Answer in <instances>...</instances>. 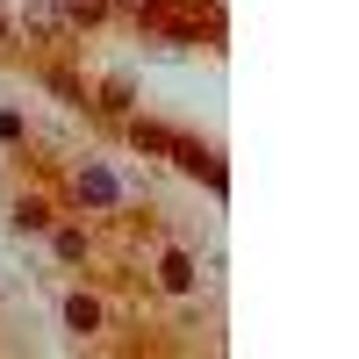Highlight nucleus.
<instances>
[{"label":"nucleus","instance_id":"f257e3e1","mask_svg":"<svg viewBox=\"0 0 359 359\" xmlns=\"http://www.w3.org/2000/svg\"><path fill=\"white\" fill-rule=\"evenodd\" d=\"M137 144H144V151H172V158L187 165V172H208V180H216V187H223V165L208 158L201 144H187V137H172V130H158V123H137Z\"/></svg>","mask_w":359,"mask_h":359},{"label":"nucleus","instance_id":"f03ea898","mask_svg":"<svg viewBox=\"0 0 359 359\" xmlns=\"http://www.w3.org/2000/svg\"><path fill=\"white\" fill-rule=\"evenodd\" d=\"M65 323H72V331H94V323H101V309L86 302V294H72V302H65Z\"/></svg>","mask_w":359,"mask_h":359},{"label":"nucleus","instance_id":"7ed1b4c3","mask_svg":"<svg viewBox=\"0 0 359 359\" xmlns=\"http://www.w3.org/2000/svg\"><path fill=\"white\" fill-rule=\"evenodd\" d=\"M15 223H22V230H36V223H50V208H43V201H22V208H15Z\"/></svg>","mask_w":359,"mask_h":359},{"label":"nucleus","instance_id":"20e7f679","mask_svg":"<svg viewBox=\"0 0 359 359\" xmlns=\"http://www.w3.org/2000/svg\"><path fill=\"white\" fill-rule=\"evenodd\" d=\"M72 15H79V22H101V15H108V0H72Z\"/></svg>","mask_w":359,"mask_h":359},{"label":"nucleus","instance_id":"39448f33","mask_svg":"<svg viewBox=\"0 0 359 359\" xmlns=\"http://www.w3.org/2000/svg\"><path fill=\"white\" fill-rule=\"evenodd\" d=\"M8 50H15V36H8V22H0V57H8Z\"/></svg>","mask_w":359,"mask_h":359}]
</instances>
